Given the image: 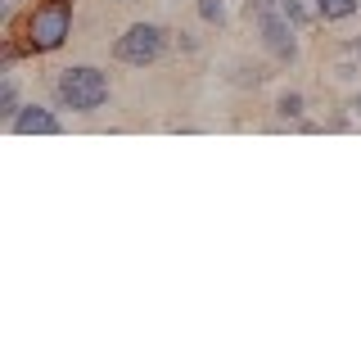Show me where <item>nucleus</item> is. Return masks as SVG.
<instances>
[{"instance_id": "f257e3e1", "label": "nucleus", "mask_w": 361, "mask_h": 361, "mask_svg": "<svg viewBox=\"0 0 361 361\" xmlns=\"http://www.w3.org/2000/svg\"><path fill=\"white\" fill-rule=\"evenodd\" d=\"M113 99V82L104 68L95 63H73V68H59V77H54V104L68 109V113H99Z\"/></svg>"}, {"instance_id": "f03ea898", "label": "nucleus", "mask_w": 361, "mask_h": 361, "mask_svg": "<svg viewBox=\"0 0 361 361\" xmlns=\"http://www.w3.org/2000/svg\"><path fill=\"white\" fill-rule=\"evenodd\" d=\"M68 37H73V9L54 5V0H41L27 14V23H23V45H27V54H54V50L68 45Z\"/></svg>"}, {"instance_id": "7ed1b4c3", "label": "nucleus", "mask_w": 361, "mask_h": 361, "mask_svg": "<svg viewBox=\"0 0 361 361\" xmlns=\"http://www.w3.org/2000/svg\"><path fill=\"white\" fill-rule=\"evenodd\" d=\"M167 45H172V37H167L163 23H131L113 41V59L122 68H154L167 54Z\"/></svg>"}, {"instance_id": "20e7f679", "label": "nucleus", "mask_w": 361, "mask_h": 361, "mask_svg": "<svg viewBox=\"0 0 361 361\" xmlns=\"http://www.w3.org/2000/svg\"><path fill=\"white\" fill-rule=\"evenodd\" d=\"M253 32H257V45L271 54L276 63H298L302 54V41H298V23H289L280 9H267V14L253 18Z\"/></svg>"}, {"instance_id": "39448f33", "label": "nucleus", "mask_w": 361, "mask_h": 361, "mask_svg": "<svg viewBox=\"0 0 361 361\" xmlns=\"http://www.w3.org/2000/svg\"><path fill=\"white\" fill-rule=\"evenodd\" d=\"M5 131H14V135H59L63 131V118L54 109H45V104H23L18 118L9 122Z\"/></svg>"}, {"instance_id": "423d86ee", "label": "nucleus", "mask_w": 361, "mask_h": 361, "mask_svg": "<svg viewBox=\"0 0 361 361\" xmlns=\"http://www.w3.org/2000/svg\"><path fill=\"white\" fill-rule=\"evenodd\" d=\"M271 109H276V122H293V127H298V122L307 118V95H302V90H280Z\"/></svg>"}, {"instance_id": "0eeeda50", "label": "nucleus", "mask_w": 361, "mask_h": 361, "mask_svg": "<svg viewBox=\"0 0 361 361\" xmlns=\"http://www.w3.org/2000/svg\"><path fill=\"white\" fill-rule=\"evenodd\" d=\"M361 14V0H316V18L321 23H348Z\"/></svg>"}, {"instance_id": "6e6552de", "label": "nucleus", "mask_w": 361, "mask_h": 361, "mask_svg": "<svg viewBox=\"0 0 361 361\" xmlns=\"http://www.w3.org/2000/svg\"><path fill=\"white\" fill-rule=\"evenodd\" d=\"M18 109H23V99H18V82H14V73H0V122H14L18 118Z\"/></svg>"}, {"instance_id": "1a4fd4ad", "label": "nucleus", "mask_w": 361, "mask_h": 361, "mask_svg": "<svg viewBox=\"0 0 361 361\" xmlns=\"http://www.w3.org/2000/svg\"><path fill=\"white\" fill-rule=\"evenodd\" d=\"M276 9H280L289 23H298V27H307V23H321V18H316V0H276Z\"/></svg>"}, {"instance_id": "9d476101", "label": "nucleus", "mask_w": 361, "mask_h": 361, "mask_svg": "<svg viewBox=\"0 0 361 361\" xmlns=\"http://www.w3.org/2000/svg\"><path fill=\"white\" fill-rule=\"evenodd\" d=\"M195 9H199V18L208 23V27H226V0H195Z\"/></svg>"}, {"instance_id": "9b49d317", "label": "nucleus", "mask_w": 361, "mask_h": 361, "mask_svg": "<svg viewBox=\"0 0 361 361\" xmlns=\"http://www.w3.org/2000/svg\"><path fill=\"white\" fill-rule=\"evenodd\" d=\"M176 45H180V50H185V54H195V50H199V41H195V37H185V32H180V37H176Z\"/></svg>"}, {"instance_id": "f8f14e48", "label": "nucleus", "mask_w": 361, "mask_h": 361, "mask_svg": "<svg viewBox=\"0 0 361 361\" xmlns=\"http://www.w3.org/2000/svg\"><path fill=\"white\" fill-rule=\"evenodd\" d=\"M14 5H18V0H0V23L14 18Z\"/></svg>"}, {"instance_id": "ddd939ff", "label": "nucleus", "mask_w": 361, "mask_h": 361, "mask_svg": "<svg viewBox=\"0 0 361 361\" xmlns=\"http://www.w3.org/2000/svg\"><path fill=\"white\" fill-rule=\"evenodd\" d=\"M348 59L361 68V37H357V41H348Z\"/></svg>"}, {"instance_id": "4468645a", "label": "nucleus", "mask_w": 361, "mask_h": 361, "mask_svg": "<svg viewBox=\"0 0 361 361\" xmlns=\"http://www.w3.org/2000/svg\"><path fill=\"white\" fill-rule=\"evenodd\" d=\"M348 113H353V118H361V95H353V99H348Z\"/></svg>"}, {"instance_id": "2eb2a0df", "label": "nucleus", "mask_w": 361, "mask_h": 361, "mask_svg": "<svg viewBox=\"0 0 361 361\" xmlns=\"http://www.w3.org/2000/svg\"><path fill=\"white\" fill-rule=\"evenodd\" d=\"M54 5H68V9H73V5H77V0H54Z\"/></svg>"}]
</instances>
